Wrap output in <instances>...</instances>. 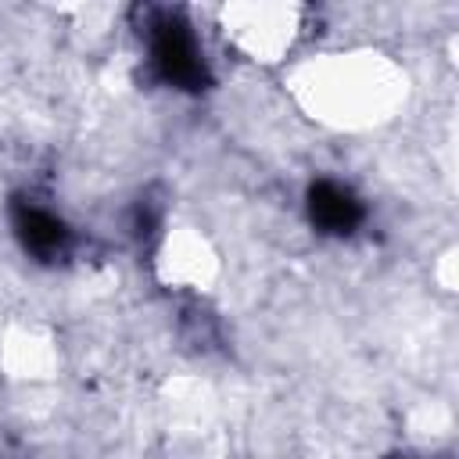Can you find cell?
I'll list each match as a JSON object with an SVG mask.
<instances>
[{
    "instance_id": "1",
    "label": "cell",
    "mask_w": 459,
    "mask_h": 459,
    "mask_svg": "<svg viewBox=\"0 0 459 459\" xmlns=\"http://www.w3.org/2000/svg\"><path fill=\"white\" fill-rule=\"evenodd\" d=\"M151 61L158 75L179 90H204L208 86V68L197 54V43L190 29L176 14H161L151 29Z\"/></svg>"
},
{
    "instance_id": "2",
    "label": "cell",
    "mask_w": 459,
    "mask_h": 459,
    "mask_svg": "<svg viewBox=\"0 0 459 459\" xmlns=\"http://www.w3.org/2000/svg\"><path fill=\"white\" fill-rule=\"evenodd\" d=\"M11 222H14V233H18V240L29 255L50 262V258L68 251V226L57 215H50V212H43L29 201H14L11 204Z\"/></svg>"
},
{
    "instance_id": "3",
    "label": "cell",
    "mask_w": 459,
    "mask_h": 459,
    "mask_svg": "<svg viewBox=\"0 0 459 459\" xmlns=\"http://www.w3.org/2000/svg\"><path fill=\"white\" fill-rule=\"evenodd\" d=\"M308 219L323 233L344 237V233H351L362 222V204H359V197L348 186L319 179V183L308 186Z\"/></svg>"
}]
</instances>
